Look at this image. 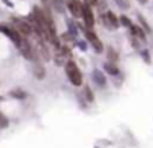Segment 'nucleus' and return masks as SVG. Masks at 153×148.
Returning <instances> with one entry per match:
<instances>
[{
  "label": "nucleus",
  "instance_id": "18",
  "mask_svg": "<svg viewBox=\"0 0 153 148\" xmlns=\"http://www.w3.org/2000/svg\"><path fill=\"white\" fill-rule=\"evenodd\" d=\"M85 94H87V99H88V101H93V91H91L88 86L85 88Z\"/></svg>",
  "mask_w": 153,
  "mask_h": 148
},
{
  "label": "nucleus",
  "instance_id": "1",
  "mask_svg": "<svg viewBox=\"0 0 153 148\" xmlns=\"http://www.w3.org/2000/svg\"><path fill=\"white\" fill-rule=\"evenodd\" d=\"M65 73H67V78L70 80V83L73 86H80L83 83V75L80 68L76 67V64L73 60H68L65 64Z\"/></svg>",
  "mask_w": 153,
  "mask_h": 148
},
{
  "label": "nucleus",
  "instance_id": "16",
  "mask_svg": "<svg viewBox=\"0 0 153 148\" xmlns=\"http://www.w3.org/2000/svg\"><path fill=\"white\" fill-rule=\"evenodd\" d=\"M121 23H122L124 26H127V28H130V26H132V23H130V20H129L127 16H121Z\"/></svg>",
  "mask_w": 153,
  "mask_h": 148
},
{
  "label": "nucleus",
  "instance_id": "2",
  "mask_svg": "<svg viewBox=\"0 0 153 148\" xmlns=\"http://www.w3.org/2000/svg\"><path fill=\"white\" fill-rule=\"evenodd\" d=\"M0 31H2V33H5V34L8 36V38H10V39H11L13 42H15V44H16L18 47L21 46V42H23V36H21L20 33L16 31L15 26H5V25H0Z\"/></svg>",
  "mask_w": 153,
  "mask_h": 148
},
{
  "label": "nucleus",
  "instance_id": "8",
  "mask_svg": "<svg viewBox=\"0 0 153 148\" xmlns=\"http://www.w3.org/2000/svg\"><path fill=\"white\" fill-rule=\"evenodd\" d=\"M20 49H21V54H23L26 59H30V60H34V52H33V49H31V46H30V42L26 41V39H23Z\"/></svg>",
  "mask_w": 153,
  "mask_h": 148
},
{
  "label": "nucleus",
  "instance_id": "21",
  "mask_svg": "<svg viewBox=\"0 0 153 148\" xmlns=\"http://www.w3.org/2000/svg\"><path fill=\"white\" fill-rule=\"evenodd\" d=\"M138 2H142V3H145V2H147V0H138Z\"/></svg>",
  "mask_w": 153,
  "mask_h": 148
},
{
  "label": "nucleus",
  "instance_id": "14",
  "mask_svg": "<svg viewBox=\"0 0 153 148\" xmlns=\"http://www.w3.org/2000/svg\"><path fill=\"white\" fill-rule=\"evenodd\" d=\"M52 3H54L56 10L59 11V13H62V11H64V0H52Z\"/></svg>",
  "mask_w": 153,
  "mask_h": 148
},
{
  "label": "nucleus",
  "instance_id": "6",
  "mask_svg": "<svg viewBox=\"0 0 153 148\" xmlns=\"http://www.w3.org/2000/svg\"><path fill=\"white\" fill-rule=\"evenodd\" d=\"M103 21L106 23V26L107 28H111V29H116L119 26V20H117V16L114 15L112 11H107L106 15L103 16Z\"/></svg>",
  "mask_w": 153,
  "mask_h": 148
},
{
  "label": "nucleus",
  "instance_id": "20",
  "mask_svg": "<svg viewBox=\"0 0 153 148\" xmlns=\"http://www.w3.org/2000/svg\"><path fill=\"white\" fill-rule=\"evenodd\" d=\"M98 0H87V5H96Z\"/></svg>",
  "mask_w": 153,
  "mask_h": 148
},
{
  "label": "nucleus",
  "instance_id": "19",
  "mask_svg": "<svg viewBox=\"0 0 153 148\" xmlns=\"http://www.w3.org/2000/svg\"><path fill=\"white\" fill-rule=\"evenodd\" d=\"M11 94H15V98H25L26 96V93H23V91H11Z\"/></svg>",
  "mask_w": 153,
  "mask_h": 148
},
{
  "label": "nucleus",
  "instance_id": "5",
  "mask_svg": "<svg viewBox=\"0 0 153 148\" xmlns=\"http://www.w3.org/2000/svg\"><path fill=\"white\" fill-rule=\"evenodd\" d=\"M67 7L72 11L73 16H82V8L83 5L80 3V0H67Z\"/></svg>",
  "mask_w": 153,
  "mask_h": 148
},
{
  "label": "nucleus",
  "instance_id": "4",
  "mask_svg": "<svg viewBox=\"0 0 153 148\" xmlns=\"http://www.w3.org/2000/svg\"><path fill=\"white\" fill-rule=\"evenodd\" d=\"M87 39L90 41V44L95 47V51H96V52H103V44H101V41L98 39V36L95 34V31L90 29V28H88V31H87Z\"/></svg>",
  "mask_w": 153,
  "mask_h": 148
},
{
  "label": "nucleus",
  "instance_id": "10",
  "mask_svg": "<svg viewBox=\"0 0 153 148\" xmlns=\"http://www.w3.org/2000/svg\"><path fill=\"white\" fill-rule=\"evenodd\" d=\"M93 78H95V82H96L99 86H104V85H106V78H104V75H101L99 70L93 72Z\"/></svg>",
  "mask_w": 153,
  "mask_h": 148
},
{
  "label": "nucleus",
  "instance_id": "11",
  "mask_svg": "<svg viewBox=\"0 0 153 148\" xmlns=\"http://www.w3.org/2000/svg\"><path fill=\"white\" fill-rule=\"evenodd\" d=\"M132 28V34L137 36L138 39H142V41H145V33H143L142 28H138V26H130Z\"/></svg>",
  "mask_w": 153,
  "mask_h": 148
},
{
  "label": "nucleus",
  "instance_id": "13",
  "mask_svg": "<svg viewBox=\"0 0 153 148\" xmlns=\"http://www.w3.org/2000/svg\"><path fill=\"white\" fill-rule=\"evenodd\" d=\"M34 75L38 78H44V75H46V73H44V68H42V65H36L34 67Z\"/></svg>",
  "mask_w": 153,
  "mask_h": 148
},
{
  "label": "nucleus",
  "instance_id": "3",
  "mask_svg": "<svg viewBox=\"0 0 153 148\" xmlns=\"http://www.w3.org/2000/svg\"><path fill=\"white\" fill-rule=\"evenodd\" d=\"M13 23H15L16 31H18L21 36H25V38H26V36H30L31 33H33V26H31L28 21H23V20H20V18H15Z\"/></svg>",
  "mask_w": 153,
  "mask_h": 148
},
{
  "label": "nucleus",
  "instance_id": "15",
  "mask_svg": "<svg viewBox=\"0 0 153 148\" xmlns=\"http://www.w3.org/2000/svg\"><path fill=\"white\" fill-rule=\"evenodd\" d=\"M116 3L121 8H129V0H116Z\"/></svg>",
  "mask_w": 153,
  "mask_h": 148
},
{
  "label": "nucleus",
  "instance_id": "12",
  "mask_svg": "<svg viewBox=\"0 0 153 148\" xmlns=\"http://www.w3.org/2000/svg\"><path fill=\"white\" fill-rule=\"evenodd\" d=\"M104 68H106L107 73H111V75H117L119 73V68L114 65V64H111V62H106V64H104Z\"/></svg>",
  "mask_w": 153,
  "mask_h": 148
},
{
  "label": "nucleus",
  "instance_id": "9",
  "mask_svg": "<svg viewBox=\"0 0 153 148\" xmlns=\"http://www.w3.org/2000/svg\"><path fill=\"white\" fill-rule=\"evenodd\" d=\"M38 46H39L42 59H44V60H49V59H51V54H49V49H47V44H46V41H44V38H38Z\"/></svg>",
  "mask_w": 153,
  "mask_h": 148
},
{
  "label": "nucleus",
  "instance_id": "7",
  "mask_svg": "<svg viewBox=\"0 0 153 148\" xmlns=\"http://www.w3.org/2000/svg\"><path fill=\"white\" fill-rule=\"evenodd\" d=\"M82 16L85 18V23H87V26L91 29L93 25H95V16H93V11L90 10V5H83V8H82Z\"/></svg>",
  "mask_w": 153,
  "mask_h": 148
},
{
  "label": "nucleus",
  "instance_id": "17",
  "mask_svg": "<svg viewBox=\"0 0 153 148\" xmlns=\"http://www.w3.org/2000/svg\"><path fill=\"white\" fill-rule=\"evenodd\" d=\"M107 54H109V59H111V60H117V52H114V49H109Z\"/></svg>",
  "mask_w": 153,
  "mask_h": 148
}]
</instances>
